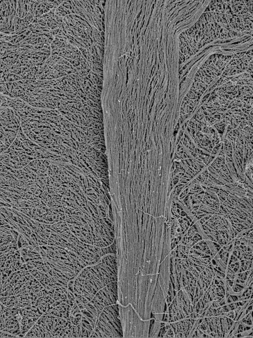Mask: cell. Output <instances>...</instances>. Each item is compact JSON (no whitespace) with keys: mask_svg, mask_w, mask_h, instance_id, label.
I'll return each mask as SVG.
<instances>
[{"mask_svg":"<svg viewBox=\"0 0 253 338\" xmlns=\"http://www.w3.org/2000/svg\"><path fill=\"white\" fill-rule=\"evenodd\" d=\"M117 279L116 254H107L97 262L83 268L73 280L76 301L87 303L100 290Z\"/></svg>","mask_w":253,"mask_h":338,"instance_id":"6da1fadb","label":"cell"},{"mask_svg":"<svg viewBox=\"0 0 253 338\" xmlns=\"http://www.w3.org/2000/svg\"><path fill=\"white\" fill-rule=\"evenodd\" d=\"M73 301H63L44 312L24 337L80 338L81 328L70 318Z\"/></svg>","mask_w":253,"mask_h":338,"instance_id":"7a4b0ae2","label":"cell"},{"mask_svg":"<svg viewBox=\"0 0 253 338\" xmlns=\"http://www.w3.org/2000/svg\"><path fill=\"white\" fill-rule=\"evenodd\" d=\"M119 302L105 307L98 314L89 338H123Z\"/></svg>","mask_w":253,"mask_h":338,"instance_id":"3957f363","label":"cell"},{"mask_svg":"<svg viewBox=\"0 0 253 338\" xmlns=\"http://www.w3.org/2000/svg\"><path fill=\"white\" fill-rule=\"evenodd\" d=\"M119 307L124 338L149 337L151 319H141L130 304Z\"/></svg>","mask_w":253,"mask_h":338,"instance_id":"277c9868","label":"cell"},{"mask_svg":"<svg viewBox=\"0 0 253 338\" xmlns=\"http://www.w3.org/2000/svg\"><path fill=\"white\" fill-rule=\"evenodd\" d=\"M20 128L18 114L8 106L0 107V142L7 149L12 144Z\"/></svg>","mask_w":253,"mask_h":338,"instance_id":"5b68a950","label":"cell"},{"mask_svg":"<svg viewBox=\"0 0 253 338\" xmlns=\"http://www.w3.org/2000/svg\"><path fill=\"white\" fill-rule=\"evenodd\" d=\"M118 302L117 281L112 282L102 288L87 302L98 314L106 306Z\"/></svg>","mask_w":253,"mask_h":338,"instance_id":"8992f818","label":"cell"},{"mask_svg":"<svg viewBox=\"0 0 253 338\" xmlns=\"http://www.w3.org/2000/svg\"><path fill=\"white\" fill-rule=\"evenodd\" d=\"M21 317L19 308H9L0 315V332L22 337L19 325Z\"/></svg>","mask_w":253,"mask_h":338,"instance_id":"52a82bcc","label":"cell"},{"mask_svg":"<svg viewBox=\"0 0 253 338\" xmlns=\"http://www.w3.org/2000/svg\"><path fill=\"white\" fill-rule=\"evenodd\" d=\"M9 307L4 305L0 301V315L2 314V313H4L6 312L7 310L9 309Z\"/></svg>","mask_w":253,"mask_h":338,"instance_id":"ba28073f","label":"cell"},{"mask_svg":"<svg viewBox=\"0 0 253 338\" xmlns=\"http://www.w3.org/2000/svg\"><path fill=\"white\" fill-rule=\"evenodd\" d=\"M0 338H16V337L9 334L0 332Z\"/></svg>","mask_w":253,"mask_h":338,"instance_id":"9c48e42d","label":"cell"}]
</instances>
